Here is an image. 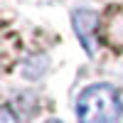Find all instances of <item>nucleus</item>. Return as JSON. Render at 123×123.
<instances>
[{
  "label": "nucleus",
  "instance_id": "f257e3e1",
  "mask_svg": "<svg viewBox=\"0 0 123 123\" xmlns=\"http://www.w3.org/2000/svg\"><path fill=\"white\" fill-rule=\"evenodd\" d=\"M123 113V98L111 84H91L76 98L79 123H116Z\"/></svg>",
  "mask_w": 123,
  "mask_h": 123
},
{
  "label": "nucleus",
  "instance_id": "f03ea898",
  "mask_svg": "<svg viewBox=\"0 0 123 123\" xmlns=\"http://www.w3.org/2000/svg\"><path fill=\"white\" fill-rule=\"evenodd\" d=\"M71 25H74V32L79 37L81 47L89 57H94V44H96V32H98V15L89 7H79L71 12Z\"/></svg>",
  "mask_w": 123,
  "mask_h": 123
},
{
  "label": "nucleus",
  "instance_id": "7ed1b4c3",
  "mask_svg": "<svg viewBox=\"0 0 123 123\" xmlns=\"http://www.w3.org/2000/svg\"><path fill=\"white\" fill-rule=\"evenodd\" d=\"M0 123H20L17 116L12 113V108L10 106H3V113H0Z\"/></svg>",
  "mask_w": 123,
  "mask_h": 123
},
{
  "label": "nucleus",
  "instance_id": "20e7f679",
  "mask_svg": "<svg viewBox=\"0 0 123 123\" xmlns=\"http://www.w3.org/2000/svg\"><path fill=\"white\" fill-rule=\"evenodd\" d=\"M44 123H64V121H57V118H52V121H44Z\"/></svg>",
  "mask_w": 123,
  "mask_h": 123
}]
</instances>
